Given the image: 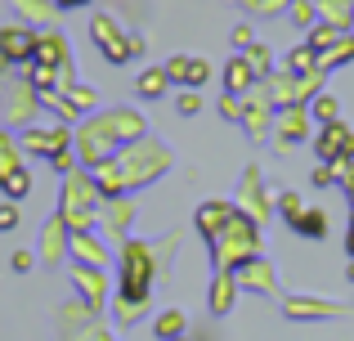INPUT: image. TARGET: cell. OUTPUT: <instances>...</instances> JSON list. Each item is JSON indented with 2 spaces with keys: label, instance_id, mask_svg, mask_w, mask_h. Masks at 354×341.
I'll list each match as a JSON object with an SVG mask.
<instances>
[{
  "label": "cell",
  "instance_id": "1",
  "mask_svg": "<svg viewBox=\"0 0 354 341\" xmlns=\"http://www.w3.org/2000/svg\"><path fill=\"white\" fill-rule=\"evenodd\" d=\"M207 63H202V59H175L171 63V77L175 81H189V86H202V81H207Z\"/></svg>",
  "mask_w": 354,
  "mask_h": 341
},
{
  "label": "cell",
  "instance_id": "2",
  "mask_svg": "<svg viewBox=\"0 0 354 341\" xmlns=\"http://www.w3.org/2000/svg\"><path fill=\"white\" fill-rule=\"evenodd\" d=\"M319 153H323V158H337V153H354V140H350L346 131H332V135H323Z\"/></svg>",
  "mask_w": 354,
  "mask_h": 341
},
{
  "label": "cell",
  "instance_id": "3",
  "mask_svg": "<svg viewBox=\"0 0 354 341\" xmlns=\"http://www.w3.org/2000/svg\"><path fill=\"white\" fill-rule=\"evenodd\" d=\"M292 225H296V229H301V234H310V238H319V234H323V211H305V220H301V216H296V220H292Z\"/></svg>",
  "mask_w": 354,
  "mask_h": 341
},
{
  "label": "cell",
  "instance_id": "4",
  "mask_svg": "<svg viewBox=\"0 0 354 341\" xmlns=\"http://www.w3.org/2000/svg\"><path fill=\"white\" fill-rule=\"evenodd\" d=\"M162 86H166L162 72H153V77H139V90H144V95H162Z\"/></svg>",
  "mask_w": 354,
  "mask_h": 341
},
{
  "label": "cell",
  "instance_id": "5",
  "mask_svg": "<svg viewBox=\"0 0 354 341\" xmlns=\"http://www.w3.org/2000/svg\"><path fill=\"white\" fill-rule=\"evenodd\" d=\"M180 328H184V319H180V315H162V324H157V333H162V337H175Z\"/></svg>",
  "mask_w": 354,
  "mask_h": 341
},
{
  "label": "cell",
  "instance_id": "6",
  "mask_svg": "<svg viewBox=\"0 0 354 341\" xmlns=\"http://www.w3.org/2000/svg\"><path fill=\"white\" fill-rule=\"evenodd\" d=\"M247 63H234V68H229V86H234V90H242V86H247Z\"/></svg>",
  "mask_w": 354,
  "mask_h": 341
},
{
  "label": "cell",
  "instance_id": "7",
  "mask_svg": "<svg viewBox=\"0 0 354 341\" xmlns=\"http://www.w3.org/2000/svg\"><path fill=\"white\" fill-rule=\"evenodd\" d=\"M9 193H14V198H23V193H27V175H23V171L9 175Z\"/></svg>",
  "mask_w": 354,
  "mask_h": 341
},
{
  "label": "cell",
  "instance_id": "8",
  "mask_svg": "<svg viewBox=\"0 0 354 341\" xmlns=\"http://www.w3.org/2000/svg\"><path fill=\"white\" fill-rule=\"evenodd\" d=\"M14 225H18V211L5 202V207H0V229H14Z\"/></svg>",
  "mask_w": 354,
  "mask_h": 341
},
{
  "label": "cell",
  "instance_id": "9",
  "mask_svg": "<svg viewBox=\"0 0 354 341\" xmlns=\"http://www.w3.org/2000/svg\"><path fill=\"white\" fill-rule=\"evenodd\" d=\"M63 5H86V0H63Z\"/></svg>",
  "mask_w": 354,
  "mask_h": 341
}]
</instances>
